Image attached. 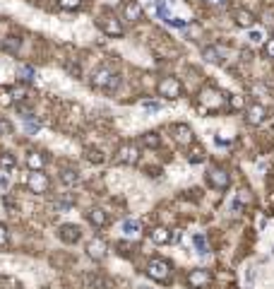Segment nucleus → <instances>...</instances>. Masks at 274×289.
Wrapping results in <instances>:
<instances>
[{"instance_id":"1","label":"nucleus","mask_w":274,"mask_h":289,"mask_svg":"<svg viewBox=\"0 0 274 289\" xmlns=\"http://www.w3.org/2000/svg\"><path fill=\"white\" fill-rule=\"evenodd\" d=\"M89 85L94 87V89H99V92H115L118 85H120V75L113 72L111 68H96L91 72Z\"/></svg>"},{"instance_id":"2","label":"nucleus","mask_w":274,"mask_h":289,"mask_svg":"<svg viewBox=\"0 0 274 289\" xmlns=\"http://www.w3.org/2000/svg\"><path fill=\"white\" fill-rule=\"evenodd\" d=\"M147 275H149V280H154L159 285H168L171 282V263L164 258H152L147 263Z\"/></svg>"},{"instance_id":"3","label":"nucleus","mask_w":274,"mask_h":289,"mask_svg":"<svg viewBox=\"0 0 274 289\" xmlns=\"http://www.w3.org/2000/svg\"><path fill=\"white\" fill-rule=\"evenodd\" d=\"M228 99H231V96L221 94L219 89H214V87H205V89L200 92V104H202L205 109H209V111H217V109H221Z\"/></svg>"},{"instance_id":"4","label":"nucleus","mask_w":274,"mask_h":289,"mask_svg":"<svg viewBox=\"0 0 274 289\" xmlns=\"http://www.w3.org/2000/svg\"><path fill=\"white\" fill-rule=\"evenodd\" d=\"M139 159V147L135 143H123L115 152V164H137Z\"/></svg>"},{"instance_id":"5","label":"nucleus","mask_w":274,"mask_h":289,"mask_svg":"<svg viewBox=\"0 0 274 289\" xmlns=\"http://www.w3.org/2000/svg\"><path fill=\"white\" fill-rule=\"evenodd\" d=\"M157 92H159V96H164V99H178L181 94H183V85H181V80H176V77H164L159 87H157Z\"/></svg>"},{"instance_id":"6","label":"nucleus","mask_w":274,"mask_h":289,"mask_svg":"<svg viewBox=\"0 0 274 289\" xmlns=\"http://www.w3.org/2000/svg\"><path fill=\"white\" fill-rule=\"evenodd\" d=\"M207 183H209L214 191H226L228 183H231V176H228L226 169H221V167H212V169L207 171Z\"/></svg>"},{"instance_id":"7","label":"nucleus","mask_w":274,"mask_h":289,"mask_svg":"<svg viewBox=\"0 0 274 289\" xmlns=\"http://www.w3.org/2000/svg\"><path fill=\"white\" fill-rule=\"evenodd\" d=\"M212 285V272L205 267H197L188 272V287L190 289H209Z\"/></svg>"},{"instance_id":"8","label":"nucleus","mask_w":274,"mask_h":289,"mask_svg":"<svg viewBox=\"0 0 274 289\" xmlns=\"http://www.w3.org/2000/svg\"><path fill=\"white\" fill-rule=\"evenodd\" d=\"M96 24L99 29L104 31V34H109V36H123V24H120V20L115 17V15H101L99 20H96Z\"/></svg>"},{"instance_id":"9","label":"nucleus","mask_w":274,"mask_h":289,"mask_svg":"<svg viewBox=\"0 0 274 289\" xmlns=\"http://www.w3.org/2000/svg\"><path fill=\"white\" fill-rule=\"evenodd\" d=\"M27 188L31 193H46L51 188V178L44 171H31L27 178Z\"/></svg>"},{"instance_id":"10","label":"nucleus","mask_w":274,"mask_h":289,"mask_svg":"<svg viewBox=\"0 0 274 289\" xmlns=\"http://www.w3.org/2000/svg\"><path fill=\"white\" fill-rule=\"evenodd\" d=\"M173 138H176V143L181 144V147H190L195 143V135H192L190 125H185V123L173 125Z\"/></svg>"},{"instance_id":"11","label":"nucleus","mask_w":274,"mask_h":289,"mask_svg":"<svg viewBox=\"0 0 274 289\" xmlns=\"http://www.w3.org/2000/svg\"><path fill=\"white\" fill-rule=\"evenodd\" d=\"M120 12H123V20H125V22H139V20H142V15H144L142 5H139V2H135V0H128V2L120 7Z\"/></svg>"},{"instance_id":"12","label":"nucleus","mask_w":274,"mask_h":289,"mask_svg":"<svg viewBox=\"0 0 274 289\" xmlns=\"http://www.w3.org/2000/svg\"><path fill=\"white\" fill-rule=\"evenodd\" d=\"M265 118H267V109H265L262 104H252V106H248V111H246V123L248 125H262Z\"/></svg>"},{"instance_id":"13","label":"nucleus","mask_w":274,"mask_h":289,"mask_svg":"<svg viewBox=\"0 0 274 289\" xmlns=\"http://www.w3.org/2000/svg\"><path fill=\"white\" fill-rule=\"evenodd\" d=\"M58 236H60L63 243H77V241L82 239V229H80L77 224H63V227L58 229Z\"/></svg>"},{"instance_id":"14","label":"nucleus","mask_w":274,"mask_h":289,"mask_svg":"<svg viewBox=\"0 0 274 289\" xmlns=\"http://www.w3.org/2000/svg\"><path fill=\"white\" fill-rule=\"evenodd\" d=\"M87 256L94 260H104L106 258V241L104 239H91L87 243Z\"/></svg>"},{"instance_id":"15","label":"nucleus","mask_w":274,"mask_h":289,"mask_svg":"<svg viewBox=\"0 0 274 289\" xmlns=\"http://www.w3.org/2000/svg\"><path fill=\"white\" fill-rule=\"evenodd\" d=\"M87 219H89V224H91L94 229H104V227L109 224V215H106L101 207H91V210L87 212Z\"/></svg>"},{"instance_id":"16","label":"nucleus","mask_w":274,"mask_h":289,"mask_svg":"<svg viewBox=\"0 0 274 289\" xmlns=\"http://www.w3.org/2000/svg\"><path fill=\"white\" fill-rule=\"evenodd\" d=\"M48 164V157L44 152H29L27 154V167L29 171H44Z\"/></svg>"},{"instance_id":"17","label":"nucleus","mask_w":274,"mask_h":289,"mask_svg":"<svg viewBox=\"0 0 274 289\" xmlns=\"http://www.w3.org/2000/svg\"><path fill=\"white\" fill-rule=\"evenodd\" d=\"M149 239H152L157 246H164V243H171V241H173L171 231L166 229V227H154V229L149 231Z\"/></svg>"},{"instance_id":"18","label":"nucleus","mask_w":274,"mask_h":289,"mask_svg":"<svg viewBox=\"0 0 274 289\" xmlns=\"http://www.w3.org/2000/svg\"><path fill=\"white\" fill-rule=\"evenodd\" d=\"M233 20H236L238 27H243V29H250L255 24V15H252L250 10H236V12H233Z\"/></svg>"},{"instance_id":"19","label":"nucleus","mask_w":274,"mask_h":289,"mask_svg":"<svg viewBox=\"0 0 274 289\" xmlns=\"http://www.w3.org/2000/svg\"><path fill=\"white\" fill-rule=\"evenodd\" d=\"M17 77H20V82L31 85V82H34V77H36V70H34L31 65H20V68H17Z\"/></svg>"},{"instance_id":"20","label":"nucleus","mask_w":274,"mask_h":289,"mask_svg":"<svg viewBox=\"0 0 274 289\" xmlns=\"http://www.w3.org/2000/svg\"><path fill=\"white\" fill-rule=\"evenodd\" d=\"M139 229H142V227H139L137 219H125V222H123V234H125L128 239H137V236H139Z\"/></svg>"},{"instance_id":"21","label":"nucleus","mask_w":274,"mask_h":289,"mask_svg":"<svg viewBox=\"0 0 274 289\" xmlns=\"http://www.w3.org/2000/svg\"><path fill=\"white\" fill-rule=\"evenodd\" d=\"M60 181L65 186H75V183H80V171L77 169H63L60 171Z\"/></svg>"},{"instance_id":"22","label":"nucleus","mask_w":274,"mask_h":289,"mask_svg":"<svg viewBox=\"0 0 274 289\" xmlns=\"http://www.w3.org/2000/svg\"><path fill=\"white\" fill-rule=\"evenodd\" d=\"M142 144H144V147H149V149H157V147L161 144V138H159V133H154V130L144 133V135H142Z\"/></svg>"},{"instance_id":"23","label":"nucleus","mask_w":274,"mask_h":289,"mask_svg":"<svg viewBox=\"0 0 274 289\" xmlns=\"http://www.w3.org/2000/svg\"><path fill=\"white\" fill-rule=\"evenodd\" d=\"M15 104V96H12V87H0V106L7 109Z\"/></svg>"},{"instance_id":"24","label":"nucleus","mask_w":274,"mask_h":289,"mask_svg":"<svg viewBox=\"0 0 274 289\" xmlns=\"http://www.w3.org/2000/svg\"><path fill=\"white\" fill-rule=\"evenodd\" d=\"M192 243H195V248H197L200 253H209V246H207V239H205L202 234H195V236H192Z\"/></svg>"},{"instance_id":"25","label":"nucleus","mask_w":274,"mask_h":289,"mask_svg":"<svg viewBox=\"0 0 274 289\" xmlns=\"http://www.w3.org/2000/svg\"><path fill=\"white\" fill-rule=\"evenodd\" d=\"M12 96H15V104H20L22 99H27V85L20 82V85L12 87Z\"/></svg>"},{"instance_id":"26","label":"nucleus","mask_w":274,"mask_h":289,"mask_svg":"<svg viewBox=\"0 0 274 289\" xmlns=\"http://www.w3.org/2000/svg\"><path fill=\"white\" fill-rule=\"evenodd\" d=\"M15 167H17V159H15L10 152L0 154V169H15Z\"/></svg>"},{"instance_id":"27","label":"nucleus","mask_w":274,"mask_h":289,"mask_svg":"<svg viewBox=\"0 0 274 289\" xmlns=\"http://www.w3.org/2000/svg\"><path fill=\"white\" fill-rule=\"evenodd\" d=\"M60 10H80L82 7V0H58Z\"/></svg>"},{"instance_id":"28","label":"nucleus","mask_w":274,"mask_h":289,"mask_svg":"<svg viewBox=\"0 0 274 289\" xmlns=\"http://www.w3.org/2000/svg\"><path fill=\"white\" fill-rule=\"evenodd\" d=\"M202 56H205V60H209V63H219V60H221L219 51H217V48H212V46H209V48H205V51H202Z\"/></svg>"},{"instance_id":"29","label":"nucleus","mask_w":274,"mask_h":289,"mask_svg":"<svg viewBox=\"0 0 274 289\" xmlns=\"http://www.w3.org/2000/svg\"><path fill=\"white\" fill-rule=\"evenodd\" d=\"M2 48H5V51H17V48H20V39L10 36L7 41H2Z\"/></svg>"},{"instance_id":"30","label":"nucleus","mask_w":274,"mask_h":289,"mask_svg":"<svg viewBox=\"0 0 274 289\" xmlns=\"http://www.w3.org/2000/svg\"><path fill=\"white\" fill-rule=\"evenodd\" d=\"M115 248H118V253H120V256L130 258V243H125V241H118V243H115Z\"/></svg>"},{"instance_id":"31","label":"nucleus","mask_w":274,"mask_h":289,"mask_svg":"<svg viewBox=\"0 0 274 289\" xmlns=\"http://www.w3.org/2000/svg\"><path fill=\"white\" fill-rule=\"evenodd\" d=\"M7 241H10V231H7V227H5V224H0V248H2V246H7Z\"/></svg>"},{"instance_id":"32","label":"nucleus","mask_w":274,"mask_h":289,"mask_svg":"<svg viewBox=\"0 0 274 289\" xmlns=\"http://www.w3.org/2000/svg\"><path fill=\"white\" fill-rule=\"evenodd\" d=\"M10 133H12V123L0 118V135H10Z\"/></svg>"},{"instance_id":"33","label":"nucleus","mask_w":274,"mask_h":289,"mask_svg":"<svg viewBox=\"0 0 274 289\" xmlns=\"http://www.w3.org/2000/svg\"><path fill=\"white\" fill-rule=\"evenodd\" d=\"M24 125H27L29 133H36V130L41 128V123H39V120H34V118H27V120H24Z\"/></svg>"},{"instance_id":"34","label":"nucleus","mask_w":274,"mask_h":289,"mask_svg":"<svg viewBox=\"0 0 274 289\" xmlns=\"http://www.w3.org/2000/svg\"><path fill=\"white\" fill-rule=\"evenodd\" d=\"M265 56L274 58V36L272 39H267V44H265Z\"/></svg>"},{"instance_id":"35","label":"nucleus","mask_w":274,"mask_h":289,"mask_svg":"<svg viewBox=\"0 0 274 289\" xmlns=\"http://www.w3.org/2000/svg\"><path fill=\"white\" fill-rule=\"evenodd\" d=\"M142 109H147V111H159L161 104H157V101H142Z\"/></svg>"},{"instance_id":"36","label":"nucleus","mask_w":274,"mask_h":289,"mask_svg":"<svg viewBox=\"0 0 274 289\" xmlns=\"http://www.w3.org/2000/svg\"><path fill=\"white\" fill-rule=\"evenodd\" d=\"M248 39H250V41H252V44H260V41H262V31H260V29H257V31H255V29H252V31H250V36H248Z\"/></svg>"},{"instance_id":"37","label":"nucleus","mask_w":274,"mask_h":289,"mask_svg":"<svg viewBox=\"0 0 274 289\" xmlns=\"http://www.w3.org/2000/svg\"><path fill=\"white\" fill-rule=\"evenodd\" d=\"M231 109H233V111L243 109V99H241V96H231Z\"/></svg>"},{"instance_id":"38","label":"nucleus","mask_w":274,"mask_h":289,"mask_svg":"<svg viewBox=\"0 0 274 289\" xmlns=\"http://www.w3.org/2000/svg\"><path fill=\"white\" fill-rule=\"evenodd\" d=\"M89 159H91V162H101L104 157H101V152H89Z\"/></svg>"},{"instance_id":"39","label":"nucleus","mask_w":274,"mask_h":289,"mask_svg":"<svg viewBox=\"0 0 274 289\" xmlns=\"http://www.w3.org/2000/svg\"><path fill=\"white\" fill-rule=\"evenodd\" d=\"M214 2H224V0H214Z\"/></svg>"}]
</instances>
